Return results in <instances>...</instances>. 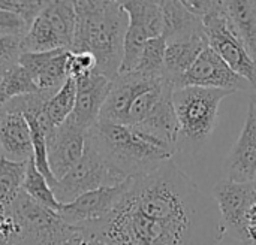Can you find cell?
Listing matches in <instances>:
<instances>
[{"label":"cell","mask_w":256,"mask_h":245,"mask_svg":"<svg viewBox=\"0 0 256 245\" xmlns=\"http://www.w3.org/2000/svg\"><path fill=\"white\" fill-rule=\"evenodd\" d=\"M81 229L108 245H224L226 235L213 198L174 160L130 178L114 211Z\"/></svg>","instance_id":"1"},{"label":"cell","mask_w":256,"mask_h":245,"mask_svg":"<svg viewBox=\"0 0 256 245\" xmlns=\"http://www.w3.org/2000/svg\"><path fill=\"white\" fill-rule=\"evenodd\" d=\"M75 36L72 52H90L96 72L116 79L123 60L128 13L116 0H75Z\"/></svg>","instance_id":"2"},{"label":"cell","mask_w":256,"mask_h":245,"mask_svg":"<svg viewBox=\"0 0 256 245\" xmlns=\"http://www.w3.org/2000/svg\"><path fill=\"white\" fill-rule=\"evenodd\" d=\"M87 141L105 163L124 178L148 175L172 160L177 153L134 126L104 120H99L87 132Z\"/></svg>","instance_id":"3"},{"label":"cell","mask_w":256,"mask_h":245,"mask_svg":"<svg viewBox=\"0 0 256 245\" xmlns=\"http://www.w3.org/2000/svg\"><path fill=\"white\" fill-rule=\"evenodd\" d=\"M231 91L201 87L172 90V105L178 121L177 148L198 153L212 138L219 117V108Z\"/></svg>","instance_id":"4"},{"label":"cell","mask_w":256,"mask_h":245,"mask_svg":"<svg viewBox=\"0 0 256 245\" xmlns=\"http://www.w3.org/2000/svg\"><path fill=\"white\" fill-rule=\"evenodd\" d=\"M6 211L15 223L21 245H66L75 232L58 213L44 208L22 190Z\"/></svg>","instance_id":"5"},{"label":"cell","mask_w":256,"mask_h":245,"mask_svg":"<svg viewBox=\"0 0 256 245\" xmlns=\"http://www.w3.org/2000/svg\"><path fill=\"white\" fill-rule=\"evenodd\" d=\"M208 46L240 76H243L256 94V61L246 49L231 16L226 12L225 1H218L216 7L202 18Z\"/></svg>","instance_id":"6"},{"label":"cell","mask_w":256,"mask_h":245,"mask_svg":"<svg viewBox=\"0 0 256 245\" xmlns=\"http://www.w3.org/2000/svg\"><path fill=\"white\" fill-rule=\"evenodd\" d=\"M129 178H124L111 169L99 153L86 139V150L82 159L52 187V193L58 204L68 205L80 196L94 192L102 187L120 186Z\"/></svg>","instance_id":"7"},{"label":"cell","mask_w":256,"mask_h":245,"mask_svg":"<svg viewBox=\"0 0 256 245\" xmlns=\"http://www.w3.org/2000/svg\"><path fill=\"white\" fill-rule=\"evenodd\" d=\"M120 4L129 18L120 73H129L138 66L147 40L162 36L164 13L160 1L156 0H124Z\"/></svg>","instance_id":"8"},{"label":"cell","mask_w":256,"mask_h":245,"mask_svg":"<svg viewBox=\"0 0 256 245\" xmlns=\"http://www.w3.org/2000/svg\"><path fill=\"white\" fill-rule=\"evenodd\" d=\"M212 198L222 217L225 232L243 244H250L248 217L256 204V183L222 180L213 187Z\"/></svg>","instance_id":"9"},{"label":"cell","mask_w":256,"mask_h":245,"mask_svg":"<svg viewBox=\"0 0 256 245\" xmlns=\"http://www.w3.org/2000/svg\"><path fill=\"white\" fill-rule=\"evenodd\" d=\"M183 87L216 88V90H226L231 93L249 91L252 88V85L243 76L236 73L220 58V55L210 46H207L201 52L198 60L183 75V78L178 81L174 90Z\"/></svg>","instance_id":"10"},{"label":"cell","mask_w":256,"mask_h":245,"mask_svg":"<svg viewBox=\"0 0 256 245\" xmlns=\"http://www.w3.org/2000/svg\"><path fill=\"white\" fill-rule=\"evenodd\" d=\"M130 178L120 186L102 187L94 192H88L68 205H62L58 216L72 228H87L104 219H106L129 187Z\"/></svg>","instance_id":"11"},{"label":"cell","mask_w":256,"mask_h":245,"mask_svg":"<svg viewBox=\"0 0 256 245\" xmlns=\"http://www.w3.org/2000/svg\"><path fill=\"white\" fill-rule=\"evenodd\" d=\"M164 81L166 79L146 76L138 72L120 73L116 79H112V85L106 97V102L100 111L99 120L117 123V124H126L128 114L134 102L141 94L154 88Z\"/></svg>","instance_id":"12"},{"label":"cell","mask_w":256,"mask_h":245,"mask_svg":"<svg viewBox=\"0 0 256 245\" xmlns=\"http://www.w3.org/2000/svg\"><path fill=\"white\" fill-rule=\"evenodd\" d=\"M86 139L87 132L69 120L56 127V130L46 138L48 165L57 181L82 159Z\"/></svg>","instance_id":"13"},{"label":"cell","mask_w":256,"mask_h":245,"mask_svg":"<svg viewBox=\"0 0 256 245\" xmlns=\"http://www.w3.org/2000/svg\"><path fill=\"white\" fill-rule=\"evenodd\" d=\"M225 180L234 183L256 181V97L252 96L242 133L225 160Z\"/></svg>","instance_id":"14"},{"label":"cell","mask_w":256,"mask_h":245,"mask_svg":"<svg viewBox=\"0 0 256 245\" xmlns=\"http://www.w3.org/2000/svg\"><path fill=\"white\" fill-rule=\"evenodd\" d=\"M76 82V97L72 115L68 118L80 129L88 132L100 117V111L110 94L112 81L96 70L84 75Z\"/></svg>","instance_id":"15"},{"label":"cell","mask_w":256,"mask_h":245,"mask_svg":"<svg viewBox=\"0 0 256 245\" xmlns=\"http://www.w3.org/2000/svg\"><path fill=\"white\" fill-rule=\"evenodd\" d=\"M68 55L69 49L21 52L18 64L30 73L39 90H58L68 79Z\"/></svg>","instance_id":"16"},{"label":"cell","mask_w":256,"mask_h":245,"mask_svg":"<svg viewBox=\"0 0 256 245\" xmlns=\"http://www.w3.org/2000/svg\"><path fill=\"white\" fill-rule=\"evenodd\" d=\"M0 151L2 157L10 162L27 163L33 159L32 132L22 114H3L0 120Z\"/></svg>","instance_id":"17"},{"label":"cell","mask_w":256,"mask_h":245,"mask_svg":"<svg viewBox=\"0 0 256 245\" xmlns=\"http://www.w3.org/2000/svg\"><path fill=\"white\" fill-rule=\"evenodd\" d=\"M160 6L164 13L162 37L166 43L206 34L202 19L194 15L182 0H162Z\"/></svg>","instance_id":"18"},{"label":"cell","mask_w":256,"mask_h":245,"mask_svg":"<svg viewBox=\"0 0 256 245\" xmlns=\"http://www.w3.org/2000/svg\"><path fill=\"white\" fill-rule=\"evenodd\" d=\"M208 46L207 36H196L188 40H177L166 43L165 61H164V75L165 79L171 84L172 90L177 87L183 75L194 66L201 52Z\"/></svg>","instance_id":"19"},{"label":"cell","mask_w":256,"mask_h":245,"mask_svg":"<svg viewBox=\"0 0 256 245\" xmlns=\"http://www.w3.org/2000/svg\"><path fill=\"white\" fill-rule=\"evenodd\" d=\"M134 127L178 151V121L172 105V91L166 93L150 112V115L141 124Z\"/></svg>","instance_id":"20"},{"label":"cell","mask_w":256,"mask_h":245,"mask_svg":"<svg viewBox=\"0 0 256 245\" xmlns=\"http://www.w3.org/2000/svg\"><path fill=\"white\" fill-rule=\"evenodd\" d=\"M39 16L54 30L64 48L70 51L75 36V7L74 1H46Z\"/></svg>","instance_id":"21"},{"label":"cell","mask_w":256,"mask_h":245,"mask_svg":"<svg viewBox=\"0 0 256 245\" xmlns=\"http://www.w3.org/2000/svg\"><path fill=\"white\" fill-rule=\"evenodd\" d=\"M246 49L256 61V1L255 0H224Z\"/></svg>","instance_id":"22"},{"label":"cell","mask_w":256,"mask_h":245,"mask_svg":"<svg viewBox=\"0 0 256 245\" xmlns=\"http://www.w3.org/2000/svg\"><path fill=\"white\" fill-rule=\"evenodd\" d=\"M28 163V162H27ZM27 163L10 162L0 157V207L9 208L22 190Z\"/></svg>","instance_id":"23"},{"label":"cell","mask_w":256,"mask_h":245,"mask_svg":"<svg viewBox=\"0 0 256 245\" xmlns=\"http://www.w3.org/2000/svg\"><path fill=\"white\" fill-rule=\"evenodd\" d=\"M39 88L34 84L30 73L20 64L10 67L0 79V103L4 106L8 102L38 93Z\"/></svg>","instance_id":"24"},{"label":"cell","mask_w":256,"mask_h":245,"mask_svg":"<svg viewBox=\"0 0 256 245\" xmlns=\"http://www.w3.org/2000/svg\"><path fill=\"white\" fill-rule=\"evenodd\" d=\"M22 192H26L34 202L42 205L46 210H51L54 213H58L62 208V204L57 202L51 186L44 178V175L36 169L33 159L27 163V172L22 183Z\"/></svg>","instance_id":"25"},{"label":"cell","mask_w":256,"mask_h":245,"mask_svg":"<svg viewBox=\"0 0 256 245\" xmlns=\"http://www.w3.org/2000/svg\"><path fill=\"white\" fill-rule=\"evenodd\" d=\"M76 97V82L72 78H68L58 91L48 100L45 106V115L54 127L62 126L74 112Z\"/></svg>","instance_id":"26"},{"label":"cell","mask_w":256,"mask_h":245,"mask_svg":"<svg viewBox=\"0 0 256 245\" xmlns=\"http://www.w3.org/2000/svg\"><path fill=\"white\" fill-rule=\"evenodd\" d=\"M165 51H166V40L162 36L148 39L147 43L144 45L138 66L135 67L134 72L153 78H165L164 75Z\"/></svg>","instance_id":"27"},{"label":"cell","mask_w":256,"mask_h":245,"mask_svg":"<svg viewBox=\"0 0 256 245\" xmlns=\"http://www.w3.org/2000/svg\"><path fill=\"white\" fill-rule=\"evenodd\" d=\"M46 1L44 0H0V7L20 15L28 25L38 18Z\"/></svg>","instance_id":"28"},{"label":"cell","mask_w":256,"mask_h":245,"mask_svg":"<svg viewBox=\"0 0 256 245\" xmlns=\"http://www.w3.org/2000/svg\"><path fill=\"white\" fill-rule=\"evenodd\" d=\"M21 39L15 36H0V78L15 64L21 55Z\"/></svg>","instance_id":"29"},{"label":"cell","mask_w":256,"mask_h":245,"mask_svg":"<svg viewBox=\"0 0 256 245\" xmlns=\"http://www.w3.org/2000/svg\"><path fill=\"white\" fill-rule=\"evenodd\" d=\"M96 70V58L90 52H72L69 51L66 73L68 78L78 79L84 75H88Z\"/></svg>","instance_id":"30"},{"label":"cell","mask_w":256,"mask_h":245,"mask_svg":"<svg viewBox=\"0 0 256 245\" xmlns=\"http://www.w3.org/2000/svg\"><path fill=\"white\" fill-rule=\"evenodd\" d=\"M30 25L16 13L0 7V36L24 37Z\"/></svg>","instance_id":"31"},{"label":"cell","mask_w":256,"mask_h":245,"mask_svg":"<svg viewBox=\"0 0 256 245\" xmlns=\"http://www.w3.org/2000/svg\"><path fill=\"white\" fill-rule=\"evenodd\" d=\"M0 245H20L15 223L8 214V211H6V217L0 223Z\"/></svg>","instance_id":"32"},{"label":"cell","mask_w":256,"mask_h":245,"mask_svg":"<svg viewBox=\"0 0 256 245\" xmlns=\"http://www.w3.org/2000/svg\"><path fill=\"white\" fill-rule=\"evenodd\" d=\"M66 245H108L104 241H100L99 238H96L94 235L88 234L87 231L81 229V228H75V232L72 235V238L69 240V243Z\"/></svg>","instance_id":"33"},{"label":"cell","mask_w":256,"mask_h":245,"mask_svg":"<svg viewBox=\"0 0 256 245\" xmlns=\"http://www.w3.org/2000/svg\"><path fill=\"white\" fill-rule=\"evenodd\" d=\"M0 79H2V78H0ZM3 114H4V112H3V105L0 103V120H2V117H3Z\"/></svg>","instance_id":"34"},{"label":"cell","mask_w":256,"mask_h":245,"mask_svg":"<svg viewBox=\"0 0 256 245\" xmlns=\"http://www.w3.org/2000/svg\"><path fill=\"white\" fill-rule=\"evenodd\" d=\"M0 157H2V151H0Z\"/></svg>","instance_id":"35"},{"label":"cell","mask_w":256,"mask_h":245,"mask_svg":"<svg viewBox=\"0 0 256 245\" xmlns=\"http://www.w3.org/2000/svg\"><path fill=\"white\" fill-rule=\"evenodd\" d=\"M254 96H255V97H256V94H254ZM255 183H256V181H255Z\"/></svg>","instance_id":"36"},{"label":"cell","mask_w":256,"mask_h":245,"mask_svg":"<svg viewBox=\"0 0 256 245\" xmlns=\"http://www.w3.org/2000/svg\"><path fill=\"white\" fill-rule=\"evenodd\" d=\"M20 245H21V244H20Z\"/></svg>","instance_id":"37"}]
</instances>
